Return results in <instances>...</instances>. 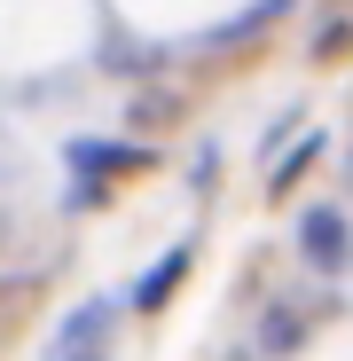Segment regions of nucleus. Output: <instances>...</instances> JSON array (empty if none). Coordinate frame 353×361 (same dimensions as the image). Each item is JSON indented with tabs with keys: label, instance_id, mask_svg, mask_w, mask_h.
<instances>
[{
	"label": "nucleus",
	"instance_id": "7",
	"mask_svg": "<svg viewBox=\"0 0 353 361\" xmlns=\"http://www.w3.org/2000/svg\"><path fill=\"white\" fill-rule=\"evenodd\" d=\"M235 361H244V353H235Z\"/></svg>",
	"mask_w": 353,
	"mask_h": 361
},
{
	"label": "nucleus",
	"instance_id": "4",
	"mask_svg": "<svg viewBox=\"0 0 353 361\" xmlns=\"http://www.w3.org/2000/svg\"><path fill=\"white\" fill-rule=\"evenodd\" d=\"M314 157H322V142H299V149H290V165H275V173H267V197L283 204V197H290V189H299V180L314 173Z\"/></svg>",
	"mask_w": 353,
	"mask_h": 361
},
{
	"label": "nucleus",
	"instance_id": "6",
	"mask_svg": "<svg viewBox=\"0 0 353 361\" xmlns=\"http://www.w3.org/2000/svg\"><path fill=\"white\" fill-rule=\"evenodd\" d=\"M345 47H353V24H330V32L314 39V55H322V63H330V55H345Z\"/></svg>",
	"mask_w": 353,
	"mask_h": 361
},
{
	"label": "nucleus",
	"instance_id": "5",
	"mask_svg": "<svg viewBox=\"0 0 353 361\" xmlns=\"http://www.w3.org/2000/svg\"><path fill=\"white\" fill-rule=\"evenodd\" d=\"M259 338H267V353H299V338H306V322H299V314H290V307H275Z\"/></svg>",
	"mask_w": 353,
	"mask_h": 361
},
{
	"label": "nucleus",
	"instance_id": "1",
	"mask_svg": "<svg viewBox=\"0 0 353 361\" xmlns=\"http://www.w3.org/2000/svg\"><path fill=\"white\" fill-rule=\"evenodd\" d=\"M299 252H306L314 275H345V267H353V228H345L337 204H314V212L299 220Z\"/></svg>",
	"mask_w": 353,
	"mask_h": 361
},
{
	"label": "nucleus",
	"instance_id": "2",
	"mask_svg": "<svg viewBox=\"0 0 353 361\" xmlns=\"http://www.w3.org/2000/svg\"><path fill=\"white\" fill-rule=\"evenodd\" d=\"M110 314H118L110 298H94V307H79V314L63 322V338L47 345V361H102V353H110Z\"/></svg>",
	"mask_w": 353,
	"mask_h": 361
},
{
	"label": "nucleus",
	"instance_id": "3",
	"mask_svg": "<svg viewBox=\"0 0 353 361\" xmlns=\"http://www.w3.org/2000/svg\"><path fill=\"white\" fill-rule=\"evenodd\" d=\"M181 275H189V244H173L149 275H142V290H134V307H165L173 290H181Z\"/></svg>",
	"mask_w": 353,
	"mask_h": 361
}]
</instances>
